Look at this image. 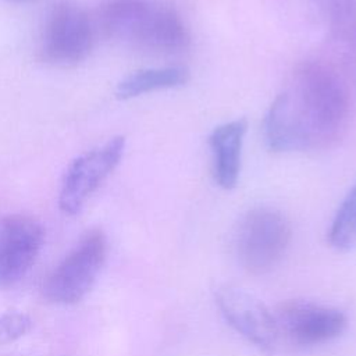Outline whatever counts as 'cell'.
Wrapping results in <instances>:
<instances>
[{"label": "cell", "instance_id": "obj_8", "mask_svg": "<svg viewBox=\"0 0 356 356\" xmlns=\"http://www.w3.org/2000/svg\"><path fill=\"white\" fill-rule=\"evenodd\" d=\"M216 303L227 323L243 338L266 352H275L281 339L273 310L253 295L232 285L218 286Z\"/></svg>", "mask_w": 356, "mask_h": 356}, {"label": "cell", "instance_id": "obj_12", "mask_svg": "<svg viewBox=\"0 0 356 356\" xmlns=\"http://www.w3.org/2000/svg\"><path fill=\"white\" fill-rule=\"evenodd\" d=\"M328 242L338 250L356 248V184L335 213L328 231Z\"/></svg>", "mask_w": 356, "mask_h": 356}, {"label": "cell", "instance_id": "obj_2", "mask_svg": "<svg viewBox=\"0 0 356 356\" xmlns=\"http://www.w3.org/2000/svg\"><path fill=\"white\" fill-rule=\"evenodd\" d=\"M95 22L104 36L156 53L179 51L189 40L175 10L145 0H111L99 8Z\"/></svg>", "mask_w": 356, "mask_h": 356}, {"label": "cell", "instance_id": "obj_1", "mask_svg": "<svg viewBox=\"0 0 356 356\" xmlns=\"http://www.w3.org/2000/svg\"><path fill=\"white\" fill-rule=\"evenodd\" d=\"M349 111L342 76L324 63H306L273 102L264 124L266 140L274 152L330 147L345 134Z\"/></svg>", "mask_w": 356, "mask_h": 356}, {"label": "cell", "instance_id": "obj_5", "mask_svg": "<svg viewBox=\"0 0 356 356\" xmlns=\"http://www.w3.org/2000/svg\"><path fill=\"white\" fill-rule=\"evenodd\" d=\"M107 256V238L99 228L86 231L46 277L42 293L57 305H74L95 285Z\"/></svg>", "mask_w": 356, "mask_h": 356}, {"label": "cell", "instance_id": "obj_14", "mask_svg": "<svg viewBox=\"0 0 356 356\" xmlns=\"http://www.w3.org/2000/svg\"><path fill=\"white\" fill-rule=\"evenodd\" d=\"M8 1H14V3H26V1H32V0H8Z\"/></svg>", "mask_w": 356, "mask_h": 356}, {"label": "cell", "instance_id": "obj_7", "mask_svg": "<svg viewBox=\"0 0 356 356\" xmlns=\"http://www.w3.org/2000/svg\"><path fill=\"white\" fill-rule=\"evenodd\" d=\"M125 138L114 136L104 145L78 156L65 170L61 179L58 206L65 214H76L103 181L120 164Z\"/></svg>", "mask_w": 356, "mask_h": 356}, {"label": "cell", "instance_id": "obj_3", "mask_svg": "<svg viewBox=\"0 0 356 356\" xmlns=\"http://www.w3.org/2000/svg\"><path fill=\"white\" fill-rule=\"evenodd\" d=\"M291 224L273 207L249 210L235 232V250L242 267L254 275L266 274L280 264L291 243Z\"/></svg>", "mask_w": 356, "mask_h": 356}, {"label": "cell", "instance_id": "obj_4", "mask_svg": "<svg viewBox=\"0 0 356 356\" xmlns=\"http://www.w3.org/2000/svg\"><path fill=\"white\" fill-rule=\"evenodd\" d=\"M96 22L76 3L61 0L46 14L40 39L42 61L56 67H72L86 60L95 46Z\"/></svg>", "mask_w": 356, "mask_h": 356}, {"label": "cell", "instance_id": "obj_9", "mask_svg": "<svg viewBox=\"0 0 356 356\" xmlns=\"http://www.w3.org/2000/svg\"><path fill=\"white\" fill-rule=\"evenodd\" d=\"M44 242L42 224L24 214L0 217V289L21 281L35 264Z\"/></svg>", "mask_w": 356, "mask_h": 356}, {"label": "cell", "instance_id": "obj_10", "mask_svg": "<svg viewBox=\"0 0 356 356\" xmlns=\"http://www.w3.org/2000/svg\"><path fill=\"white\" fill-rule=\"evenodd\" d=\"M246 129V120L238 118L216 127L210 134L209 145L213 154V174L216 182L222 189L236 186Z\"/></svg>", "mask_w": 356, "mask_h": 356}, {"label": "cell", "instance_id": "obj_6", "mask_svg": "<svg viewBox=\"0 0 356 356\" xmlns=\"http://www.w3.org/2000/svg\"><path fill=\"white\" fill-rule=\"evenodd\" d=\"M273 313L281 345H321L338 338L348 327V317L342 310L312 300H285Z\"/></svg>", "mask_w": 356, "mask_h": 356}, {"label": "cell", "instance_id": "obj_13", "mask_svg": "<svg viewBox=\"0 0 356 356\" xmlns=\"http://www.w3.org/2000/svg\"><path fill=\"white\" fill-rule=\"evenodd\" d=\"M32 327V320L21 312H7L0 316V345L22 338Z\"/></svg>", "mask_w": 356, "mask_h": 356}, {"label": "cell", "instance_id": "obj_11", "mask_svg": "<svg viewBox=\"0 0 356 356\" xmlns=\"http://www.w3.org/2000/svg\"><path fill=\"white\" fill-rule=\"evenodd\" d=\"M189 79V71L185 67H163V68H145L135 71L118 82L115 95L118 99L127 100L140 95L171 89L185 85Z\"/></svg>", "mask_w": 356, "mask_h": 356}]
</instances>
